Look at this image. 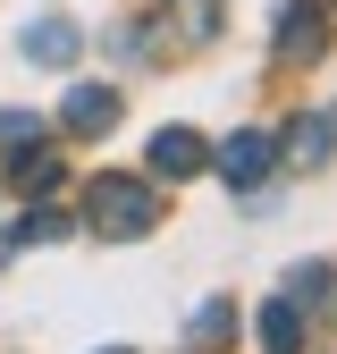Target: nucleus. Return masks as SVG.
I'll use <instances>...</instances> for the list:
<instances>
[{
  "instance_id": "f257e3e1",
  "label": "nucleus",
  "mask_w": 337,
  "mask_h": 354,
  "mask_svg": "<svg viewBox=\"0 0 337 354\" xmlns=\"http://www.w3.org/2000/svg\"><path fill=\"white\" fill-rule=\"evenodd\" d=\"M84 228L110 236V245L152 236V228H160V194H152V177H118V169H102L93 186H84Z\"/></svg>"
},
{
  "instance_id": "f03ea898",
  "label": "nucleus",
  "mask_w": 337,
  "mask_h": 354,
  "mask_svg": "<svg viewBox=\"0 0 337 354\" xmlns=\"http://www.w3.org/2000/svg\"><path fill=\"white\" fill-rule=\"evenodd\" d=\"M320 42H329V17L312 9V0H287V9H278V42H270V51H278V68L320 59Z\"/></svg>"
},
{
  "instance_id": "7ed1b4c3",
  "label": "nucleus",
  "mask_w": 337,
  "mask_h": 354,
  "mask_svg": "<svg viewBox=\"0 0 337 354\" xmlns=\"http://www.w3.org/2000/svg\"><path fill=\"white\" fill-rule=\"evenodd\" d=\"M211 160H220V177H228V186H262V177H270V160H278V144L262 136V127H236V136L211 152Z\"/></svg>"
},
{
  "instance_id": "20e7f679",
  "label": "nucleus",
  "mask_w": 337,
  "mask_h": 354,
  "mask_svg": "<svg viewBox=\"0 0 337 354\" xmlns=\"http://www.w3.org/2000/svg\"><path fill=\"white\" fill-rule=\"evenodd\" d=\"M202 160H211V152H202V136H194V127H160V136H152V152H144V169H152V177H168V186H186Z\"/></svg>"
},
{
  "instance_id": "39448f33",
  "label": "nucleus",
  "mask_w": 337,
  "mask_h": 354,
  "mask_svg": "<svg viewBox=\"0 0 337 354\" xmlns=\"http://www.w3.org/2000/svg\"><path fill=\"white\" fill-rule=\"evenodd\" d=\"M59 127H68V136H110V127H118V93H110V84H76V93L59 102Z\"/></svg>"
},
{
  "instance_id": "423d86ee",
  "label": "nucleus",
  "mask_w": 337,
  "mask_h": 354,
  "mask_svg": "<svg viewBox=\"0 0 337 354\" xmlns=\"http://www.w3.org/2000/svg\"><path fill=\"white\" fill-rule=\"evenodd\" d=\"M160 34L168 42H211L220 34V0H160Z\"/></svg>"
},
{
  "instance_id": "0eeeda50",
  "label": "nucleus",
  "mask_w": 337,
  "mask_h": 354,
  "mask_svg": "<svg viewBox=\"0 0 337 354\" xmlns=\"http://www.w3.org/2000/svg\"><path fill=\"white\" fill-rule=\"evenodd\" d=\"M329 136H337L329 118H312V110H295V118H287V136H278V152H287L295 169H320V160H329Z\"/></svg>"
},
{
  "instance_id": "6e6552de",
  "label": "nucleus",
  "mask_w": 337,
  "mask_h": 354,
  "mask_svg": "<svg viewBox=\"0 0 337 354\" xmlns=\"http://www.w3.org/2000/svg\"><path fill=\"white\" fill-rule=\"evenodd\" d=\"M253 337H262V354H304V313L278 295V304H262V313H253Z\"/></svg>"
},
{
  "instance_id": "1a4fd4ad",
  "label": "nucleus",
  "mask_w": 337,
  "mask_h": 354,
  "mask_svg": "<svg viewBox=\"0 0 337 354\" xmlns=\"http://www.w3.org/2000/svg\"><path fill=\"white\" fill-rule=\"evenodd\" d=\"M84 51V34L68 26V17H42V26H26V59H42V68H68Z\"/></svg>"
},
{
  "instance_id": "9d476101",
  "label": "nucleus",
  "mask_w": 337,
  "mask_h": 354,
  "mask_svg": "<svg viewBox=\"0 0 337 354\" xmlns=\"http://www.w3.org/2000/svg\"><path fill=\"white\" fill-rule=\"evenodd\" d=\"M9 177H17V194H51L59 186V152H9Z\"/></svg>"
},
{
  "instance_id": "9b49d317",
  "label": "nucleus",
  "mask_w": 337,
  "mask_h": 354,
  "mask_svg": "<svg viewBox=\"0 0 337 354\" xmlns=\"http://www.w3.org/2000/svg\"><path fill=\"white\" fill-rule=\"evenodd\" d=\"M42 136H51V127H42L34 110H0V152H34Z\"/></svg>"
},
{
  "instance_id": "f8f14e48",
  "label": "nucleus",
  "mask_w": 337,
  "mask_h": 354,
  "mask_svg": "<svg viewBox=\"0 0 337 354\" xmlns=\"http://www.w3.org/2000/svg\"><path fill=\"white\" fill-rule=\"evenodd\" d=\"M287 304H329V270H320V261L287 270Z\"/></svg>"
},
{
  "instance_id": "ddd939ff",
  "label": "nucleus",
  "mask_w": 337,
  "mask_h": 354,
  "mask_svg": "<svg viewBox=\"0 0 337 354\" xmlns=\"http://www.w3.org/2000/svg\"><path fill=\"white\" fill-rule=\"evenodd\" d=\"M59 236H68L59 211H26V219H17V245H59Z\"/></svg>"
},
{
  "instance_id": "4468645a",
  "label": "nucleus",
  "mask_w": 337,
  "mask_h": 354,
  "mask_svg": "<svg viewBox=\"0 0 337 354\" xmlns=\"http://www.w3.org/2000/svg\"><path fill=\"white\" fill-rule=\"evenodd\" d=\"M110 354H126V346H110Z\"/></svg>"
},
{
  "instance_id": "2eb2a0df",
  "label": "nucleus",
  "mask_w": 337,
  "mask_h": 354,
  "mask_svg": "<svg viewBox=\"0 0 337 354\" xmlns=\"http://www.w3.org/2000/svg\"><path fill=\"white\" fill-rule=\"evenodd\" d=\"M329 127H337V118H329Z\"/></svg>"
}]
</instances>
